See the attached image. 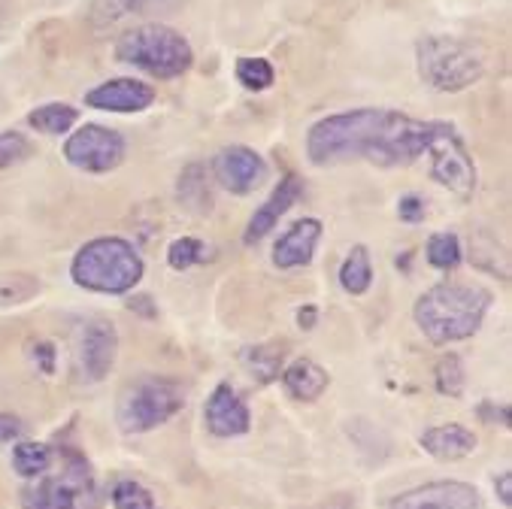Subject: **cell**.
I'll use <instances>...</instances> for the list:
<instances>
[{
  "label": "cell",
  "mask_w": 512,
  "mask_h": 509,
  "mask_svg": "<svg viewBox=\"0 0 512 509\" xmlns=\"http://www.w3.org/2000/svg\"><path fill=\"white\" fill-rule=\"evenodd\" d=\"M85 104L104 113H143L155 104V88L128 76L107 79L85 94Z\"/></svg>",
  "instance_id": "14"
},
{
  "label": "cell",
  "mask_w": 512,
  "mask_h": 509,
  "mask_svg": "<svg viewBox=\"0 0 512 509\" xmlns=\"http://www.w3.org/2000/svg\"><path fill=\"white\" fill-rule=\"evenodd\" d=\"M76 119H79V110H73L70 104H43L28 116V125L46 137H61L76 125Z\"/></svg>",
  "instance_id": "20"
},
{
  "label": "cell",
  "mask_w": 512,
  "mask_h": 509,
  "mask_svg": "<svg viewBox=\"0 0 512 509\" xmlns=\"http://www.w3.org/2000/svg\"><path fill=\"white\" fill-rule=\"evenodd\" d=\"M425 155L431 158V179L449 188L458 197H470L476 191V161L464 146L461 134L446 122H428Z\"/></svg>",
  "instance_id": "8"
},
{
  "label": "cell",
  "mask_w": 512,
  "mask_h": 509,
  "mask_svg": "<svg viewBox=\"0 0 512 509\" xmlns=\"http://www.w3.org/2000/svg\"><path fill=\"white\" fill-rule=\"evenodd\" d=\"M179 200L194 213H210L213 194L207 188V179H203V167L191 164V167L182 170V176H179Z\"/></svg>",
  "instance_id": "21"
},
{
  "label": "cell",
  "mask_w": 512,
  "mask_h": 509,
  "mask_svg": "<svg viewBox=\"0 0 512 509\" xmlns=\"http://www.w3.org/2000/svg\"><path fill=\"white\" fill-rule=\"evenodd\" d=\"M200 261H207V246H203L200 240H194V237H179L167 249V264L173 270H188V267H194Z\"/></svg>",
  "instance_id": "26"
},
{
  "label": "cell",
  "mask_w": 512,
  "mask_h": 509,
  "mask_svg": "<svg viewBox=\"0 0 512 509\" xmlns=\"http://www.w3.org/2000/svg\"><path fill=\"white\" fill-rule=\"evenodd\" d=\"M276 79V70L267 58H240L237 61V82L246 91H267Z\"/></svg>",
  "instance_id": "25"
},
{
  "label": "cell",
  "mask_w": 512,
  "mask_h": 509,
  "mask_svg": "<svg viewBox=\"0 0 512 509\" xmlns=\"http://www.w3.org/2000/svg\"><path fill=\"white\" fill-rule=\"evenodd\" d=\"M437 391L446 397H461L464 391V364L458 355H443L437 364Z\"/></svg>",
  "instance_id": "27"
},
{
  "label": "cell",
  "mask_w": 512,
  "mask_h": 509,
  "mask_svg": "<svg viewBox=\"0 0 512 509\" xmlns=\"http://www.w3.org/2000/svg\"><path fill=\"white\" fill-rule=\"evenodd\" d=\"M213 176L231 194H252L267 179V161L249 146H228L213 158Z\"/></svg>",
  "instance_id": "12"
},
{
  "label": "cell",
  "mask_w": 512,
  "mask_h": 509,
  "mask_svg": "<svg viewBox=\"0 0 512 509\" xmlns=\"http://www.w3.org/2000/svg\"><path fill=\"white\" fill-rule=\"evenodd\" d=\"M494 488H497V494H500V503L509 509V506H512V473H509V470L500 473V479L494 482Z\"/></svg>",
  "instance_id": "34"
},
{
  "label": "cell",
  "mask_w": 512,
  "mask_h": 509,
  "mask_svg": "<svg viewBox=\"0 0 512 509\" xmlns=\"http://www.w3.org/2000/svg\"><path fill=\"white\" fill-rule=\"evenodd\" d=\"M113 506L116 509H155V500L149 494V488H143L134 479H122L113 488Z\"/></svg>",
  "instance_id": "28"
},
{
  "label": "cell",
  "mask_w": 512,
  "mask_h": 509,
  "mask_svg": "<svg viewBox=\"0 0 512 509\" xmlns=\"http://www.w3.org/2000/svg\"><path fill=\"white\" fill-rule=\"evenodd\" d=\"M491 310V291L467 282H440L428 288L413 307V319L434 346L473 337Z\"/></svg>",
  "instance_id": "2"
},
{
  "label": "cell",
  "mask_w": 512,
  "mask_h": 509,
  "mask_svg": "<svg viewBox=\"0 0 512 509\" xmlns=\"http://www.w3.org/2000/svg\"><path fill=\"white\" fill-rule=\"evenodd\" d=\"M116 352H119V334L110 322L97 319L88 322L79 334V346H76V370L82 379L88 382H100L104 376H110L113 364H116Z\"/></svg>",
  "instance_id": "10"
},
{
  "label": "cell",
  "mask_w": 512,
  "mask_h": 509,
  "mask_svg": "<svg viewBox=\"0 0 512 509\" xmlns=\"http://www.w3.org/2000/svg\"><path fill=\"white\" fill-rule=\"evenodd\" d=\"M479 446V437L464 428V425H437V428H428L422 434V449L437 458V461H461L467 455H473Z\"/></svg>",
  "instance_id": "17"
},
{
  "label": "cell",
  "mask_w": 512,
  "mask_h": 509,
  "mask_svg": "<svg viewBox=\"0 0 512 509\" xmlns=\"http://www.w3.org/2000/svg\"><path fill=\"white\" fill-rule=\"evenodd\" d=\"M128 143L119 131L104 125H82L64 140V158L85 173H110L125 161Z\"/></svg>",
  "instance_id": "9"
},
{
  "label": "cell",
  "mask_w": 512,
  "mask_h": 509,
  "mask_svg": "<svg viewBox=\"0 0 512 509\" xmlns=\"http://www.w3.org/2000/svg\"><path fill=\"white\" fill-rule=\"evenodd\" d=\"M279 376H282L285 391H288L294 400H303V403L319 400V397L328 391V385H331L328 370L319 367V364L310 361V358H297V361H291Z\"/></svg>",
  "instance_id": "18"
},
{
  "label": "cell",
  "mask_w": 512,
  "mask_h": 509,
  "mask_svg": "<svg viewBox=\"0 0 512 509\" xmlns=\"http://www.w3.org/2000/svg\"><path fill=\"white\" fill-rule=\"evenodd\" d=\"M22 437V422L10 413H0V446H7Z\"/></svg>",
  "instance_id": "33"
},
{
  "label": "cell",
  "mask_w": 512,
  "mask_h": 509,
  "mask_svg": "<svg viewBox=\"0 0 512 509\" xmlns=\"http://www.w3.org/2000/svg\"><path fill=\"white\" fill-rule=\"evenodd\" d=\"M319 240H322V222L319 219H300V222H294L279 237V243L273 246V264L279 270H294V267L310 264L313 255H316Z\"/></svg>",
  "instance_id": "16"
},
{
  "label": "cell",
  "mask_w": 512,
  "mask_h": 509,
  "mask_svg": "<svg viewBox=\"0 0 512 509\" xmlns=\"http://www.w3.org/2000/svg\"><path fill=\"white\" fill-rule=\"evenodd\" d=\"M22 509H100L94 473L76 449H61L58 464L22 488Z\"/></svg>",
  "instance_id": "4"
},
{
  "label": "cell",
  "mask_w": 512,
  "mask_h": 509,
  "mask_svg": "<svg viewBox=\"0 0 512 509\" xmlns=\"http://www.w3.org/2000/svg\"><path fill=\"white\" fill-rule=\"evenodd\" d=\"M119 4V13L116 16H125V13H155V10H173L179 0H116Z\"/></svg>",
  "instance_id": "31"
},
{
  "label": "cell",
  "mask_w": 512,
  "mask_h": 509,
  "mask_svg": "<svg viewBox=\"0 0 512 509\" xmlns=\"http://www.w3.org/2000/svg\"><path fill=\"white\" fill-rule=\"evenodd\" d=\"M428 264L437 267V270H455L464 258L461 252V240L452 234V231H440L428 240Z\"/></svg>",
  "instance_id": "24"
},
{
  "label": "cell",
  "mask_w": 512,
  "mask_h": 509,
  "mask_svg": "<svg viewBox=\"0 0 512 509\" xmlns=\"http://www.w3.org/2000/svg\"><path fill=\"white\" fill-rule=\"evenodd\" d=\"M40 291V282L34 276H0V307H16V303L28 300Z\"/></svg>",
  "instance_id": "29"
},
{
  "label": "cell",
  "mask_w": 512,
  "mask_h": 509,
  "mask_svg": "<svg viewBox=\"0 0 512 509\" xmlns=\"http://www.w3.org/2000/svg\"><path fill=\"white\" fill-rule=\"evenodd\" d=\"M428 122L397 110H349L316 122L306 134V155L313 164H337L364 158L379 167L413 164L425 155Z\"/></svg>",
  "instance_id": "1"
},
{
  "label": "cell",
  "mask_w": 512,
  "mask_h": 509,
  "mask_svg": "<svg viewBox=\"0 0 512 509\" xmlns=\"http://www.w3.org/2000/svg\"><path fill=\"white\" fill-rule=\"evenodd\" d=\"M185 406V388L173 379L143 376L119 394L116 422L125 434H149Z\"/></svg>",
  "instance_id": "7"
},
{
  "label": "cell",
  "mask_w": 512,
  "mask_h": 509,
  "mask_svg": "<svg viewBox=\"0 0 512 509\" xmlns=\"http://www.w3.org/2000/svg\"><path fill=\"white\" fill-rule=\"evenodd\" d=\"M28 152H31V146H28V140L22 134H16V131H4V134H0V170L13 167Z\"/></svg>",
  "instance_id": "30"
},
{
  "label": "cell",
  "mask_w": 512,
  "mask_h": 509,
  "mask_svg": "<svg viewBox=\"0 0 512 509\" xmlns=\"http://www.w3.org/2000/svg\"><path fill=\"white\" fill-rule=\"evenodd\" d=\"M340 285L349 294H367L370 291V285H373V264H370L367 246H355L346 255V261L340 267Z\"/></svg>",
  "instance_id": "19"
},
{
  "label": "cell",
  "mask_w": 512,
  "mask_h": 509,
  "mask_svg": "<svg viewBox=\"0 0 512 509\" xmlns=\"http://www.w3.org/2000/svg\"><path fill=\"white\" fill-rule=\"evenodd\" d=\"M282 355V346H255L243 352V364L258 382H273L282 373Z\"/></svg>",
  "instance_id": "23"
},
{
  "label": "cell",
  "mask_w": 512,
  "mask_h": 509,
  "mask_svg": "<svg viewBox=\"0 0 512 509\" xmlns=\"http://www.w3.org/2000/svg\"><path fill=\"white\" fill-rule=\"evenodd\" d=\"M143 258L134 243L122 237H97L85 243L70 264V276L79 288L97 294H125L143 279Z\"/></svg>",
  "instance_id": "3"
},
{
  "label": "cell",
  "mask_w": 512,
  "mask_h": 509,
  "mask_svg": "<svg viewBox=\"0 0 512 509\" xmlns=\"http://www.w3.org/2000/svg\"><path fill=\"white\" fill-rule=\"evenodd\" d=\"M297 322H300V328L310 331V328L316 325V307H306V310H300V313H297Z\"/></svg>",
  "instance_id": "35"
},
{
  "label": "cell",
  "mask_w": 512,
  "mask_h": 509,
  "mask_svg": "<svg viewBox=\"0 0 512 509\" xmlns=\"http://www.w3.org/2000/svg\"><path fill=\"white\" fill-rule=\"evenodd\" d=\"M388 509H482V497L467 482L443 479L397 494Z\"/></svg>",
  "instance_id": "11"
},
{
  "label": "cell",
  "mask_w": 512,
  "mask_h": 509,
  "mask_svg": "<svg viewBox=\"0 0 512 509\" xmlns=\"http://www.w3.org/2000/svg\"><path fill=\"white\" fill-rule=\"evenodd\" d=\"M116 61L131 64L155 79H176L191 67L194 52L179 31L167 25H140L119 37Z\"/></svg>",
  "instance_id": "5"
},
{
  "label": "cell",
  "mask_w": 512,
  "mask_h": 509,
  "mask_svg": "<svg viewBox=\"0 0 512 509\" xmlns=\"http://www.w3.org/2000/svg\"><path fill=\"white\" fill-rule=\"evenodd\" d=\"M425 200L419 197V194H406V197H400V203H397V216L403 219V222H409V225H416V222H422L425 219Z\"/></svg>",
  "instance_id": "32"
},
{
  "label": "cell",
  "mask_w": 512,
  "mask_h": 509,
  "mask_svg": "<svg viewBox=\"0 0 512 509\" xmlns=\"http://www.w3.org/2000/svg\"><path fill=\"white\" fill-rule=\"evenodd\" d=\"M416 67L425 85L455 94L482 79L485 58L479 55V49H473L458 37L431 34L416 43Z\"/></svg>",
  "instance_id": "6"
},
{
  "label": "cell",
  "mask_w": 512,
  "mask_h": 509,
  "mask_svg": "<svg viewBox=\"0 0 512 509\" xmlns=\"http://www.w3.org/2000/svg\"><path fill=\"white\" fill-rule=\"evenodd\" d=\"M52 461H55V452L46 443H16L13 449V467L25 479L43 476L52 467Z\"/></svg>",
  "instance_id": "22"
},
{
  "label": "cell",
  "mask_w": 512,
  "mask_h": 509,
  "mask_svg": "<svg viewBox=\"0 0 512 509\" xmlns=\"http://www.w3.org/2000/svg\"><path fill=\"white\" fill-rule=\"evenodd\" d=\"M203 422H207V431L213 437H222V440L243 437L252 428V416H249L246 400L228 382L216 385L213 394L207 397V406H203Z\"/></svg>",
  "instance_id": "13"
},
{
  "label": "cell",
  "mask_w": 512,
  "mask_h": 509,
  "mask_svg": "<svg viewBox=\"0 0 512 509\" xmlns=\"http://www.w3.org/2000/svg\"><path fill=\"white\" fill-rule=\"evenodd\" d=\"M300 194H303V182L294 176V173H288L276 188H273V194L261 203V207L255 210V216L249 219V225H246V246H255V243H261L276 225H279V219L294 207V203L300 200Z\"/></svg>",
  "instance_id": "15"
}]
</instances>
